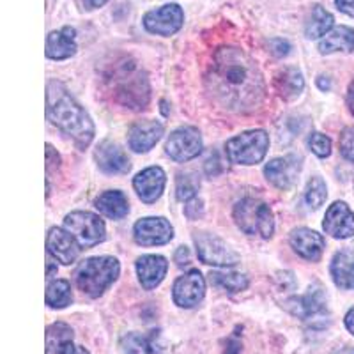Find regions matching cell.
<instances>
[{"label": "cell", "instance_id": "cell-14", "mask_svg": "<svg viewBox=\"0 0 354 354\" xmlns=\"http://www.w3.org/2000/svg\"><path fill=\"white\" fill-rule=\"evenodd\" d=\"M326 234L331 238L347 239L354 236V213L346 202H335L330 205L322 223Z\"/></svg>", "mask_w": 354, "mask_h": 354}, {"label": "cell", "instance_id": "cell-11", "mask_svg": "<svg viewBox=\"0 0 354 354\" xmlns=\"http://www.w3.org/2000/svg\"><path fill=\"white\" fill-rule=\"evenodd\" d=\"M205 280L201 271L192 270L179 277L174 283L172 296L177 306L181 308H194L204 299Z\"/></svg>", "mask_w": 354, "mask_h": 354}, {"label": "cell", "instance_id": "cell-17", "mask_svg": "<svg viewBox=\"0 0 354 354\" xmlns=\"http://www.w3.org/2000/svg\"><path fill=\"white\" fill-rule=\"evenodd\" d=\"M289 241L294 252L310 262H317L324 248H326V241L321 234L312 229H306V227L292 230Z\"/></svg>", "mask_w": 354, "mask_h": 354}, {"label": "cell", "instance_id": "cell-39", "mask_svg": "<svg viewBox=\"0 0 354 354\" xmlns=\"http://www.w3.org/2000/svg\"><path fill=\"white\" fill-rule=\"evenodd\" d=\"M337 8L342 12H346L347 17L354 18V0H335Z\"/></svg>", "mask_w": 354, "mask_h": 354}, {"label": "cell", "instance_id": "cell-18", "mask_svg": "<svg viewBox=\"0 0 354 354\" xmlns=\"http://www.w3.org/2000/svg\"><path fill=\"white\" fill-rule=\"evenodd\" d=\"M301 163L296 156H286L271 160L268 165L264 167V174L268 177V181L278 189H289L290 186L296 183Z\"/></svg>", "mask_w": 354, "mask_h": 354}, {"label": "cell", "instance_id": "cell-37", "mask_svg": "<svg viewBox=\"0 0 354 354\" xmlns=\"http://www.w3.org/2000/svg\"><path fill=\"white\" fill-rule=\"evenodd\" d=\"M59 161H61V158H59V154H57V151L53 149L52 145H46V174H52V169L53 167H57L59 169Z\"/></svg>", "mask_w": 354, "mask_h": 354}, {"label": "cell", "instance_id": "cell-10", "mask_svg": "<svg viewBox=\"0 0 354 354\" xmlns=\"http://www.w3.org/2000/svg\"><path fill=\"white\" fill-rule=\"evenodd\" d=\"M183 21H185V12H183L181 6L165 4L158 9H153V11L145 12L144 27L151 34L174 36L183 27Z\"/></svg>", "mask_w": 354, "mask_h": 354}, {"label": "cell", "instance_id": "cell-33", "mask_svg": "<svg viewBox=\"0 0 354 354\" xmlns=\"http://www.w3.org/2000/svg\"><path fill=\"white\" fill-rule=\"evenodd\" d=\"M122 353L124 354H151L149 340L142 335L129 333L122 338Z\"/></svg>", "mask_w": 354, "mask_h": 354}, {"label": "cell", "instance_id": "cell-19", "mask_svg": "<svg viewBox=\"0 0 354 354\" xmlns=\"http://www.w3.org/2000/svg\"><path fill=\"white\" fill-rule=\"evenodd\" d=\"M163 135V124L158 121H138L129 128L128 144L135 153H147Z\"/></svg>", "mask_w": 354, "mask_h": 354}, {"label": "cell", "instance_id": "cell-21", "mask_svg": "<svg viewBox=\"0 0 354 354\" xmlns=\"http://www.w3.org/2000/svg\"><path fill=\"white\" fill-rule=\"evenodd\" d=\"M94 156H96L97 167L105 174H126L131 169L126 153L113 142H103L97 145Z\"/></svg>", "mask_w": 354, "mask_h": 354}, {"label": "cell", "instance_id": "cell-36", "mask_svg": "<svg viewBox=\"0 0 354 354\" xmlns=\"http://www.w3.org/2000/svg\"><path fill=\"white\" fill-rule=\"evenodd\" d=\"M202 211H204V205H202V201L201 198H192V201H188V205H186V216L189 218V220H197L198 216L202 214Z\"/></svg>", "mask_w": 354, "mask_h": 354}, {"label": "cell", "instance_id": "cell-41", "mask_svg": "<svg viewBox=\"0 0 354 354\" xmlns=\"http://www.w3.org/2000/svg\"><path fill=\"white\" fill-rule=\"evenodd\" d=\"M227 346H229V347H227L225 354H239V349H241V342L238 340V337L230 338Z\"/></svg>", "mask_w": 354, "mask_h": 354}, {"label": "cell", "instance_id": "cell-25", "mask_svg": "<svg viewBox=\"0 0 354 354\" xmlns=\"http://www.w3.org/2000/svg\"><path fill=\"white\" fill-rule=\"evenodd\" d=\"M331 277L340 289L354 290V255L340 252L331 261Z\"/></svg>", "mask_w": 354, "mask_h": 354}, {"label": "cell", "instance_id": "cell-43", "mask_svg": "<svg viewBox=\"0 0 354 354\" xmlns=\"http://www.w3.org/2000/svg\"><path fill=\"white\" fill-rule=\"evenodd\" d=\"M347 106H349V110L354 115V80L351 82L349 91H347Z\"/></svg>", "mask_w": 354, "mask_h": 354}, {"label": "cell", "instance_id": "cell-26", "mask_svg": "<svg viewBox=\"0 0 354 354\" xmlns=\"http://www.w3.org/2000/svg\"><path fill=\"white\" fill-rule=\"evenodd\" d=\"M354 50V30L349 27H337L322 37L319 43V52H353Z\"/></svg>", "mask_w": 354, "mask_h": 354}, {"label": "cell", "instance_id": "cell-23", "mask_svg": "<svg viewBox=\"0 0 354 354\" xmlns=\"http://www.w3.org/2000/svg\"><path fill=\"white\" fill-rule=\"evenodd\" d=\"M77 30L64 27L61 30L50 32L46 37V57L53 61H64L77 53Z\"/></svg>", "mask_w": 354, "mask_h": 354}, {"label": "cell", "instance_id": "cell-1", "mask_svg": "<svg viewBox=\"0 0 354 354\" xmlns=\"http://www.w3.org/2000/svg\"><path fill=\"white\" fill-rule=\"evenodd\" d=\"M207 84L221 105L234 112H252L264 100L261 71L239 48H221L214 53Z\"/></svg>", "mask_w": 354, "mask_h": 354}, {"label": "cell", "instance_id": "cell-34", "mask_svg": "<svg viewBox=\"0 0 354 354\" xmlns=\"http://www.w3.org/2000/svg\"><path fill=\"white\" fill-rule=\"evenodd\" d=\"M308 144H310V149H312V153H314L315 156L328 158L331 154V140L330 137L324 135V133H319V131L312 133Z\"/></svg>", "mask_w": 354, "mask_h": 354}, {"label": "cell", "instance_id": "cell-12", "mask_svg": "<svg viewBox=\"0 0 354 354\" xmlns=\"http://www.w3.org/2000/svg\"><path fill=\"white\" fill-rule=\"evenodd\" d=\"M133 236L135 241L142 246L167 245L174 238V229L165 218H142L135 223Z\"/></svg>", "mask_w": 354, "mask_h": 354}, {"label": "cell", "instance_id": "cell-8", "mask_svg": "<svg viewBox=\"0 0 354 354\" xmlns=\"http://www.w3.org/2000/svg\"><path fill=\"white\" fill-rule=\"evenodd\" d=\"M194 241L195 246H197L198 259L204 264L227 268V266H234L239 262V255L218 236L207 232H197L194 236Z\"/></svg>", "mask_w": 354, "mask_h": 354}, {"label": "cell", "instance_id": "cell-45", "mask_svg": "<svg viewBox=\"0 0 354 354\" xmlns=\"http://www.w3.org/2000/svg\"><path fill=\"white\" fill-rule=\"evenodd\" d=\"M335 354H354V349H353V347H344V349L337 351Z\"/></svg>", "mask_w": 354, "mask_h": 354}, {"label": "cell", "instance_id": "cell-27", "mask_svg": "<svg viewBox=\"0 0 354 354\" xmlns=\"http://www.w3.org/2000/svg\"><path fill=\"white\" fill-rule=\"evenodd\" d=\"M305 87V80L299 69L296 68H286L283 71L278 73L277 77V88L278 93L282 94L283 100H294L303 93Z\"/></svg>", "mask_w": 354, "mask_h": 354}, {"label": "cell", "instance_id": "cell-13", "mask_svg": "<svg viewBox=\"0 0 354 354\" xmlns=\"http://www.w3.org/2000/svg\"><path fill=\"white\" fill-rule=\"evenodd\" d=\"M80 243L75 239L71 232H68L66 229H59V227L50 229L48 238H46V250L55 261L66 266L73 264L80 255Z\"/></svg>", "mask_w": 354, "mask_h": 354}, {"label": "cell", "instance_id": "cell-22", "mask_svg": "<svg viewBox=\"0 0 354 354\" xmlns=\"http://www.w3.org/2000/svg\"><path fill=\"white\" fill-rule=\"evenodd\" d=\"M169 262L161 255H144L137 261V273L142 287L145 290H151L160 286L165 278Z\"/></svg>", "mask_w": 354, "mask_h": 354}, {"label": "cell", "instance_id": "cell-35", "mask_svg": "<svg viewBox=\"0 0 354 354\" xmlns=\"http://www.w3.org/2000/svg\"><path fill=\"white\" fill-rule=\"evenodd\" d=\"M338 144H340V153H342V156L347 161H353L354 163V126H349V128L344 129Z\"/></svg>", "mask_w": 354, "mask_h": 354}, {"label": "cell", "instance_id": "cell-16", "mask_svg": "<svg viewBox=\"0 0 354 354\" xmlns=\"http://www.w3.org/2000/svg\"><path fill=\"white\" fill-rule=\"evenodd\" d=\"M286 306L289 308L290 314L298 315L303 321H317L319 317L326 314V299H324V294L322 289L312 290L310 289L305 296H294L289 301L286 303Z\"/></svg>", "mask_w": 354, "mask_h": 354}, {"label": "cell", "instance_id": "cell-5", "mask_svg": "<svg viewBox=\"0 0 354 354\" xmlns=\"http://www.w3.org/2000/svg\"><path fill=\"white\" fill-rule=\"evenodd\" d=\"M112 88L117 101L133 110H142L149 103V82L133 68L122 64L112 78Z\"/></svg>", "mask_w": 354, "mask_h": 354}, {"label": "cell", "instance_id": "cell-30", "mask_svg": "<svg viewBox=\"0 0 354 354\" xmlns=\"http://www.w3.org/2000/svg\"><path fill=\"white\" fill-rule=\"evenodd\" d=\"M211 282L216 283L221 289L229 290V292H241L248 287V277L241 273H220V271H213L211 273Z\"/></svg>", "mask_w": 354, "mask_h": 354}, {"label": "cell", "instance_id": "cell-3", "mask_svg": "<svg viewBox=\"0 0 354 354\" xmlns=\"http://www.w3.org/2000/svg\"><path fill=\"white\" fill-rule=\"evenodd\" d=\"M121 266L115 257H91L78 266L75 280L78 289L91 298H100L117 280Z\"/></svg>", "mask_w": 354, "mask_h": 354}, {"label": "cell", "instance_id": "cell-4", "mask_svg": "<svg viewBox=\"0 0 354 354\" xmlns=\"http://www.w3.org/2000/svg\"><path fill=\"white\" fill-rule=\"evenodd\" d=\"M234 220L248 236L270 239L274 232V220L270 205L257 198H243L234 205Z\"/></svg>", "mask_w": 354, "mask_h": 354}, {"label": "cell", "instance_id": "cell-32", "mask_svg": "<svg viewBox=\"0 0 354 354\" xmlns=\"http://www.w3.org/2000/svg\"><path fill=\"white\" fill-rule=\"evenodd\" d=\"M198 189V179L195 174H179L176 181V195L181 202H188L195 198Z\"/></svg>", "mask_w": 354, "mask_h": 354}, {"label": "cell", "instance_id": "cell-24", "mask_svg": "<svg viewBox=\"0 0 354 354\" xmlns=\"http://www.w3.org/2000/svg\"><path fill=\"white\" fill-rule=\"evenodd\" d=\"M94 204L101 214H105L106 218H112V220H121L129 211L128 198L122 192H117V189H110V192L101 194Z\"/></svg>", "mask_w": 354, "mask_h": 354}, {"label": "cell", "instance_id": "cell-7", "mask_svg": "<svg viewBox=\"0 0 354 354\" xmlns=\"http://www.w3.org/2000/svg\"><path fill=\"white\" fill-rule=\"evenodd\" d=\"M64 227L75 236L82 248L100 245L105 239V223L97 214L88 211H75L64 218Z\"/></svg>", "mask_w": 354, "mask_h": 354}, {"label": "cell", "instance_id": "cell-44", "mask_svg": "<svg viewBox=\"0 0 354 354\" xmlns=\"http://www.w3.org/2000/svg\"><path fill=\"white\" fill-rule=\"evenodd\" d=\"M346 328L354 335V306L349 310V312H347V315H346Z\"/></svg>", "mask_w": 354, "mask_h": 354}, {"label": "cell", "instance_id": "cell-40", "mask_svg": "<svg viewBox=\"0 0 354 354\" xmlns=\"http://www.w3.org/2000/svg\"><path fill=\"white\" fill-rule=\"evenodd\" d=\"M176 262L177 266L189 264V250L186 246H179L176 252Z\"/></svg>", "mask_w": 354, "mask_h": 354}, {"label": "cell", "instance_id": "cell-38", "mask_svg": "<svg viewBox=\"0 0 354 354\" xmlns=\"http://www.w3.org/2000/svg\"><path fill=\"white\" fill-rule=\"evenodd\" d=\"M270 44H271V48H273L271 52H273L277 57L287 55L290 50V44L283 39H271Z\"/></svg>", "mask_w": 354, "mask_h": 354}, {"label": "cell", "instance_id": "cell-29", "mask_svg": "<svg viewBox=\"0 0 354 354\" xmlns=\"http://www.w3.org/2000/svg\"><path fill=\"white\" fill-rule=\"evenodd\" d=\"M73 294L68 280H53L46 287V305L50 308H64L71 305Z\"/></svg>", "mask_w": 354, "mask_h": 354}, {"label": "cell", "instance_id": "cell-28", "mask_svg": "<svg viewBox=\"0 0 354 354\" xmlns=\"http://www.w3.org/2000/svg\"><path fill=\"white\" fill-rule=\"evenodd\" d=\"M333 17L331 12H328L322 6H314L312 8V15H310L308 21H306L305 34L308 39H317V37H324L331 28H333Z\"/></svg>", "mask_w": 354, "mask_h": 354}, {"label": "cell", "instance_id": "cell-6", "mask_svg": "<svg viewBox=\"0 0 354 354\" xmlns=\"http://www.w3.org/2000/svg\"><path fill=\"white\" fill-rule=\"evenodd\" d=\"M270 149V135L264 129H252L238 137L230 138L225 144V153L230 163L236 165H257L264 160Z\"/></svg>", "mask_w": 354, "mask_h": 354}, {"label": "cell", "instance_id": "cell-15", "mask_svg": "<svg viewBox=\"0 0 354 354\" xmlns=\"http://www.w3.org/2000/svg\"><path fill=\"white\" fill-rule=\"evenodd\" d=\"M167 176L163 169L160 167H149V169L142 170L137 174V177L133 179V188L137 192L138 197L145 204H153L161 197L163 189H165Z\"/></svg>", "mask_w": 354, "mask_h": 354}, {"label": "cell", "instance_id": "cell-42", "mask_svg": "<svg viewBox=\"0 0 354 354\" xmlns=\"http://www.w3.org/2000/svg\"><path fill=\"white\" fill-rule=\"evenodd\" d=\"M80 2L85 9H97L101 6H105L109 0H80Z\"/></svg>", "mask_w": 354, "mask_h": 354}, {"label": "cell", "instance_id": "cell-31", "mask_svg": "<svg viewBox=\"0 0 354 354\" xmlns=\"http://www.w3.org/2000/svg\"><path fill=\"white\" fill-rule=\"evenodd\" d=\"M326 197H328L326 183L322 181L321 177H312L308 185H306V192H305L306 205L312 207V209H319V207L324 204Z\"/></svg>", "mask_w": 354, "mask_h": 354}, {"label": "cell", "instance_id": "cell-9", "mask_svg": "<svg viewBox=\"0 0 354 354\" xmlns=\"http://www.w3.org/2000/svg\"><path fill=\"white\" fill-rule=\"evenodd\" d=\"M167 154L177 163L194 160L202 151V137L201 131L194 126H183L176 129L167 140Z\"/></svg>", "mask_w": 354, "mask_h": 354}, {"label": "cell", "instance_id": "cell-20", "mask_svg": "<svg viewBox=\"0 0 354 354\" xmlns=\"http://www.w3.org/2000/svg\"><path fill=\"white\" fill-rule=\"evenodd\" d=\"M73 330L64 322H53L46 330V354H88L85 347L73 342Z\"/></svg>", "mask_w": 354, "mask_h": 354}, {"label": "cell", "instance_id": "cell-2", "mask_svg": "<svg viewBox=\"0 0 354 354\" xmlns=\"http://www.w3.org/2000/svg\"><path fill=\"white\" fill-rule=\"evenodd\" d=\"M46 115L52 124L71 137L82 149L93 142L94 124L91 117L59 82H52L46 87Z\"/></svg>", "mask_w": 354, "mask_h": 354}]
</instances>
